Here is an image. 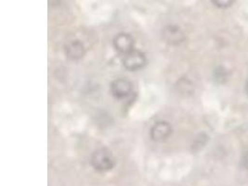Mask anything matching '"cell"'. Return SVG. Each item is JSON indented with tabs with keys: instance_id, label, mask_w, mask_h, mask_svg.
Segmentation results:
<instances>
[{
	"instance_id": "4",
	"label": "cell",
	"mask_w": 248,
	"mask_h": 186,
	"mask_svg": "<svg viewBox=\"0 0 248 186\" xmlns=\"http://www.w3.org/2000/svg\"><path fill=\"white\" fill-rule=\"evenodd\" d=\"M113 46L118 52L127 55L134 50V40L130 35L121 33L114 37Z\"/></svg>"
},
{
	"instance_id": "3",
	"label": "cell",
	"mask_w": 248,
	"mask_h": 186,
	"mask_svg": "<svg viewBox=\"0 0 248 186\" xmlns=\"http://www.w3.org/2000/svg\"><path fill=\"white\" fill-rule=\"evenodd\" d=\"M132 92L131 83L125 79H116L111 84V93L118 100L127 98Z\"/></svg>"
},
{
	"instance_id": "5",
	"label": "cell",
	"mask_w": 248,
	"mask_h": 186,
	"mask_svg": "<svg viewBox=\"0 0 248 186\" xmlns=\"http://www.w3.org/2000/svg\"><path fill=\"white\" fill-rule=\"evenodd\" d=\"M172 133V127L168 122H158L151 129V138L155 141H164Z\"/></svg>"
},
{
	"instance_id": "10",
	"label": "cell",
	"mask_w": 248,
	"mask_h": 186,
	"mask_svg": "<svg viewBox=\"0 0 248 186\" xmlns=\"http://www.w3.org/2000/svg\"><path fill=\"white\" fill-rule=\"evenodd\" d=\"M241 164H242V166L246 170H248V151L244 153V155H242V157H241Z\"/></svg>"
},
{
	"instance_id": "1",
	"label": "cell",
	"mask_w": 248,
	"mask_h": 186,
	"mask_svg": "<svg viewBox=\"0 0 248 186\" xmlns=\"http://www.w3.org/2000/svg\"><path fill=\"white\" fill-rule=\"evenodd\" d=\"M91 164L96 170L105 172L113 169L115 161L112 152L106 148H102L93 153L91 156Z\"/></svg>"
},
{
	"instance_id": "7",
	"label": "cell",
	"mask_w": 248,
	"mask_h": 186,
	"mask_svg": "<svg viewBox=\"0 0 248 186\" xmlns=\"http://www.w3.org/2000/svg\"><path fill=\"white\" fill-rule=\"evenodd\" d=\"M65 53L68 58L71 60H79L85 55V46L79 40L72 41L66 46Z\"/></svg>"
},
{
	"instance_id": "8",
	"label": "cell",
	"mask_w": 248,
	"mask_h": 186,
	"mask_svg": "<svg viewBox=\"0 0 248 186\" xmlns=\"http://www.w3.org/2000/svg\"><path fill=\"white\" fill-rule=\"evenodd\" d=\"M228 78H229V72L224 67L218 66L217 69L215 70L214 78L217 83L222 84L226 82Z\"/></svg>"
},
{
	"instance_id": "11",
	"label": "cell",
	"mask_w": 248,
	"mask_h": 186,
	"mask_svg": "<svg viewBox=\"0 0 248 186\" xmlns=\"http://www.w3.org/2000/svg\"><path fill=\"white\" fill-rule=\"evenodd\" d=\"M246 93H247L248 96V80L247 81V83H246Z\"/></svg>"
},
{
	"instance_id": "9",
	"label": "cell",
	"mask_w": 248,
	"mask_h": 186,
	"mask_svg": "<svg viewBox=\"0 0 248 186\" xmlns=\"http://www.w3.org/2000/svg\"><path fill=\"white\" fill-rule=\"evenodd\" d=\"M214 3L215 6L220 8V9H227L229 7H231L233 4V1L232 0H213L212 1Z\"/></svg>"
},
{
	"instance_id": "2",
	"label": "cell",
	"mask_w": 248,
	"mask_h": 186,
	"mask_svg": "<svg viewBox=\"0 0 248 186\" xmlns=\"http://www.w3.org/2000/svg\"><path fill=\"white\" fill-rule=\"evenodd\" d=\"M124 66L125 69L129 71H137L141 69L146 63L145 55L138 50H133L132 52L125 55L124 59Z\"/></svg>"
},
{
	"instance_id": "6",
	"label": "cell",
	"mask_w": 248,
	"mask_h": 186,
	"mask_svg": "<svg viewBox=\"0 0 248 186\" xmlns=\"http://www.w3.org/2000/svg\"><path fill=\"white\" fill-rule=\"evenodd\" d=\"M164 38L170 45H180L185 39L181 28L176 25H169L164 30Z\"/></svg>"
}]
</instances>
